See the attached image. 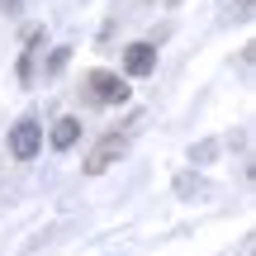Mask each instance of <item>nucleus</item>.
Masks as SVG:
<instances>
[{
	"mask_svg": "<svg viewBox=\"0 0 256 256\" xmlns=\"http://www.w3.org/2000/svg\"><path fill=\"white\" fill-rule=\"evenodd\" d=\"M124 152H128V133H104L100 142H95V152L86 156V176H104Z\"/></svg>",
	"mask_w": 256,
	"mask_h": 256,
	"instance_id": "f257e3e1",
	"label": "nucleus"
},
{
	"mask_svg": "<svg viewBox=\"0 0 256 256\" xmlns=\"http://www.w3.org/2000/svg\"><path fill=\"white\" fill-rule=\"evenodd\" d=\"M86 86H90V100L100 104H128V81L114 72H104V66H95L90 76H86Z\"/></svg>",
	"mask_w": 256,
	"mask_h": 256,
	"instance_id": "f03ea898",
	"label": "nucleus"
},
{
	"mask_svg": "<svg viewBox=\"0 0 256 256\" xmlns=\"http://www.w3.org/2000/svg\"><path fill=\"white\" fill-rule=\"evenodd\" d=\"M38 147H43V128H38V119H19L14 128H10V152H14V162H34Z\"/></svg>",
	"mask_w": 256,
	"mask_h": 256,
	"instance_id": "7ed1b4c3",
	"label": "nucleus"
},
{
	"mask_svg": "<svg viewBox=\"0 0 256 256\" xmlns=\"http://www.w3.org/2000/svg\"><path fill=\"white\" fill-rule=\"evenodd\" d=\"M152 66H156V48L152 43H133L124 52V72L128 76H152Z\"/></svg>",
	"mask_w": 256,
	"mask_h": 256,
	"instance_id": "20e7f679",
	"label": "nucleus"
},
{
	"mask_svg": "<svg viewBox=\"0 0 256 256\" xmlns=\"http://www.w3.org/2000/svg\"><path fill=\"white\" fill-rule=\"evenodd\" d=\"M76 138H81V119H72V114H66V119H57V124H52V138H48V142H52L57 152H66Z\"/></svg>",
	"mask_w": 256,
	"mask_h": 256,
	"instance_id": "39448f33",
	"label": "nucleus"
},
{
	"mask_svg": "<svg viewBox=\"0 0 256 256\" xmlns=\"http://www.w3.org/2000/svg\"><path fill=\"white\" fill-rule=\"evenodd\" d=\"M66 57H72V52H66V48H57V52H52V57H48V72H52V76H57V72H62V66H66Z\"/></svg>",
	"mask_w": 256,
	"mask_h": 256,
	"instance_id": "423d86ee",
	"label": "nucleus"
}]
</instances>
